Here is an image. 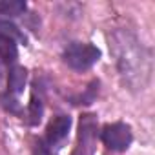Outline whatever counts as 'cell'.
<instances>
[{"mask_svg":"<svg viewBox=\"0 0 155 155\" xmlns=\"http://www.w3.org/2000/svg\"><path fill=\"white\" fill-rule=\"evenodd\" d=\"M64 62L75 69V71H84L90 69L93 64L99 62L101 58V49L90 42H71L62 55Z\"/></svg>","mask_w":155,"mask_h":155,"instance_id":"cell-1","label":"cell"},{"mask_svg":"<svg viewBox=\"0 0 155 155\" xmlns=\"http://www.w3.org/2000/svg\"><path fill=\"white\" fill-rule=\"evenodd\" d=\"M101 139L104 146L111 151H126L133 140V131L126 122L106 124L101 131Z\"/></svg>","mask_w":155,"mask_h":155,"instance_id":"cell-2","label":"cell"},{"mask_svg":"<svg viewBox=\"0 0 155 155\" xmlns=\"http://www.w3.org/2000/svg\"><path fill=\"white\" fill-rule=\"evenodd\" d=\"M95 144H97V117L91 113H86L81 117L77 148L73 155H93Z\"/></svg>","mask_w":155,"mask_h":155,"instance_id":"cell-3","label":"cell"},{"mask_svg":"<svg viewBox=\"0 0 155 155\" xmlns=\"http://www.w3.org/2000/svg\"><path fill=\"white\" fill-rule=\"evenodd\" d=\"M71 130V117L69 115H57L49 120L46 128V144L48 146H58L66 140L68 133Z\"/></svg>","mask_w":155,"mask_h":155,"instance_id":"cell-4","label":"cell"},{"mask_svg":"<svg viewBox=\"0 0 155 155\" xmlns=\"http://www.w3.org/2000/svg\"><path fill=\"white\" fill-rule=\"evenodd\" d=\"M26 81H28V71L26 68L22 66H13L9 68V73H8V90L11 95H18L24 91V86H26Z\"/></svg>","mask_w":155,"mask_h":155,"instance_id":"cell-5","label":"cell"},{"mask_svg":"<svg viewBox=\"0 0 155 155\" xmlns=\"http://www.w3.org/2000/svg\"><path fill=\"white\" fill-rule=\"evenodd\" d=\"M18 58V48L17 42L8 38V37H0V62L4 64H15Z\"/></svg>","mask_w":155,"mask_h":155,"instance_id":"cell-6","label":"cell"},{"mask_svg":"<svg viewBox=\"0 0 155 155\" xmlns=\"http://www.w3.org/2000/svg\"><path fill=\"white\" fill-rule=\"evenodd\" d=\"M26 2L24 0H0V17H4L6 20L11 17H20L26 11Z\"/></svg>","mask_w":155,"mask_h":155,"instance_id":"cell-7","label":"cell"},{"mask_svg":"<svg viewBox=\"0 0 155 155\" xmlns=\"http://www.w3.org/2000/svg\"><path fill=\"white\" fill-rule=\"evenodd\" d=\"M0 37H8V38H11V40H15L17 44H26V42H28L26 35H24L13 22H9V20H6V18H0Z\"/></svg>","mask_w":155,"mask_h":155,"instance_id":"cell-8","label":"cell"},{"mask_svg":"<svg viewBox=\"0 0 155 155\" xmlns=\"http://www.w3.org/2000/svg\"><path fill=\"white\" fill-rule=\"evenodd\" d=\"M42 113H44V106H42V102H40V99L37 101V97L33 95L31 97V102H29V124H38L40 122V119H42Z\"/></svg>","mask_w":155,"mask_h":155,"instance_id":"cell-9","label":"cell"},{"mask_svg":"<svg viewBox=\"0 0 155 155\" xmlns=\"http://www.w3.org/2000/svg\"><path fill=\"white\" fill-rule=\"evenodd\" d=\"M33 155H57V153H53L51 148H49L44 140H38V142L35 144V148H33Z\"/></svg>","mask_w":155,"mask_h":155,"instance_id":"cell-10","label":"cell"},{"mask_svg":"<svg viewBox=\"0 0 155 155\" xmlns=\"http://www.w3.org/2000/svg\"><path fill=\"white\" fill-rule=\"evenodd\" d=\"M0 81H2V62H0Z\"/></svg>","mask_w":155,"mask_h":155,"instance_id":"cell-11","label":"cell"}]
</instances>
